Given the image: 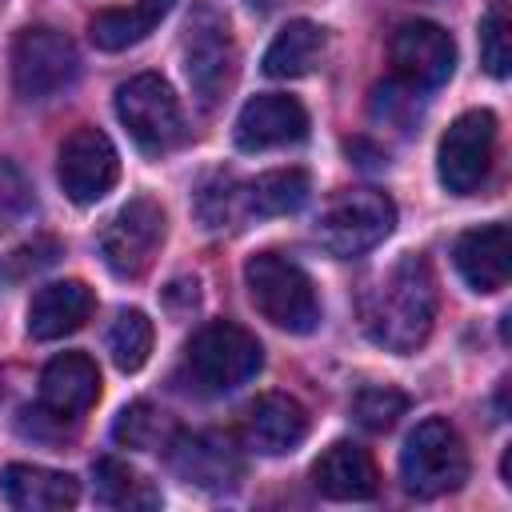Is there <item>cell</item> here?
Here are the masks:
<instances>
[{"label":"cell","mask_w":512,"mask_h":512,"mask_svg":"<svg viewBox=\"0 0 512 512\" xmlns=\"http://www.w3.org/2000/svg\"><path fill=\"white\" fill-rule=\"evenodd\" d=\"M464 480H468V452L460 432L440 416L420 420L400 448V484L412 496L432 500L456 492Z\"/></svg>","instance_id":"cell-4"},{"label":"cell","mask_w":512,"mask_h":512,"mask_svg":"<svg viewBox=\"0 0 512 512\" xmlns=\"http://www.w3.org/2000/svg\"><path fill=\"white\" fill-rule=\"evenodd\" d=\"M164 240V208L152 196H132L100 232V256L104 264L132 280L140 272H148L156 248Z\"/></svg>","instance_id":"cell-10"},{"label":"cell","mask_w":512,"mask_h":512,"mask_svg":"<svg viewBox=\"0 0 512 512\" xmlns=\"http://www.w3.org/2000/svg\"><path fill=\"white\" fill-rule=\"evenodd\" d=\"M408 408V396L400 388H388V384H372V388H360L352 396V416L360 428L368 432H388Z\"/></svg>","instance_id":"cell-28"},{"label":"cell","mask_w":512,"mask_h":512,"mask_svg":"<svg viewBox=\"0 0 512 512\" xmlns=\"http://www.w3.org/2000/svg\"><path fill=\"white\" fill-rule=\"evenodd\" d=\"M172 8H176V0H132L128 8H104L92 16L88 36L96 48L120 52L128 44H140Z\"/></svg>","instance_id":"cell-21"},{"label":"cell","mask_w":512,"mask_h":512,"mask_svg":"<svg viewBox=\"0 0 512 512\" xmlns=\"http://www.w3.org/2000/svg\"><path fill=\"white\" fill-rule=\"evenodd\" d=\"M320 56H324V28L312 20H288L264 52V72L276 80H292L312 72Z\"/></svg>","instance_id":"cell-22"},{"label":"cell","mask_w":512,"mask_h":512,"mask_svg":"<svg viewBox=\"0 0 512 512\" xmlns=\"http://www.w3.org/2000/svg\"><path fill=\"white\" fill-rule=\"evenodd\" d=\"M80 72L76 44L56 28H24L12 44V88L24 100H44L68 88Z\"/></svg>","instance_id":"cell-7"},{"label":"cell","mask_w":512,"mask_h":512,"mask_svg":"<svg viewBox=\"0 0 512 512\" xmlns=\"http://www.w3.org/2000/svg\"><path fill=\"white\" fill-rule=\"evenodd\" d=\"M480 64L492 76H508L512 72V16H508V0H488V8L480 16Z\"/></svg>","instance_id":"cell-27"},{"label":"cell","mask_w":512,"mask_h":512,"mask_svg":"<svg viewBox=\"0 0 512 512\" xmlns=\"http://www.w3.org/2000/svg\"><path fill=\"white\" fill-rule=\"evenodd\" d=\"M260 364H264V348L248 328L232 320H212L200 332H192V340L184 344L180 376L200 396H224L248 384L260 372Z\"/></svg>","instance_id":"cell-2"},{"label":"cell","mask_w":512,"mask_h":512,"mask_svg":"<svg viewBox=\"0 0 512 512\" xmlns=\"http://www.w3.org/2000/svg\"><path fill=\"white\" fill-rule=\"evenodd\" d=\"M432 320H436V276L424 256L408 252L368 292L364 328L380 348L408 356L428 340Z\"/></svg>","instance_id":"cell-1"},{"label":"cell","mask_w":512,"mask_h":512,"mask_svg":"<svg viewBox=\"0 0 512 512\" xmlns=\"http://www.w3.org/2000/svg\"><path fill=\"white\" fill-rule=\"evenodd\" d=\"M452 260L472 292H500L508 284V228L504 224L468 228L456 240Z\"/></svg>","instance_id":"cell-19"},{"label":"cell","mask_w":512,"mask_h":512,"mask_svg":"<svg viewBox=\"0 0 512 512\" xmlns=\"http://www.w3.org/2000/svg\"><path fill=\"white\" fill-rule=\"evenodd\" d=\"M388 60L408 88H440L456 68V44L432 20H404L388 40Z\"/></svg>","instance_id":"cell-12"},{"label":"cell","mask_w":512,"mask_h":512,"mask_svg":"<svg viewBox=\"0 0 512 512\" xmlns=\"http://www.w3.org/2000/svg\"><path fill=\"white\" fill-rule=\"evenodd\" d=\"M500 476H504V484L512 488V448H504V456H500Z\"/></svg>","instance_id":"cell-31"},{"label":"cell","mask_w":512,"mask_h":512,"mask_svg":"<svg viewBox=\"0 0 512 512\" xmlns=\"http://www.w3.org/2000/svg\"><path fill=\"white\" fill-rule=\"evenodd\" d=\"M56 176H60V188L68 192V200L96 204V200H104L112 192V184L120 176V156H116L112 140L100 128L80 124L60 144Z\"/></svg>","instance_id":"cell-11"},{"label":"cell","mask_w":512,"mask_h":512,"mask_svg":"<svg viewBox=\"0 0 512 512\" xmlns=\"http://www.w3.org/2000/svg\"><path fill=\"white\" fill-rule=\"evenodd\" d=\"M0 492L20 512H64L80 500L76 476L40 464H8L0 472Z\"/></svg>","instance_id":"cell-18"},{"label":"cell","mask_w":512,"mask_h":512,"mask_svg":"<svg viewBox=\"0 0 512 512\" xmlns=\"http://www.w3.org/2000/svg\"><path fill=\"white\" fill-rule=\"evenodd\" d=\"M108 352L120 372L144 368V360L152 352V320L140 308H124L108 328Z\"/></svg>","instance_id":"cell-26"},{"label":"cell","mask_w":512,"mask_h":512,"mask_svg":"<svg viewBox=\"0 0 512 512\" xmlns=\"http://www.w3.org/2000/svg\"><path fill=\"white\" fill-rule=\"evenodd\" d=\"M492 156H496V116L488 108H472L456 116L440 136V152H436L440 184L456 196L476 192L492 172Z\"/></svg>","instance_id":"cell-8"},{"label":"cell","mask_w":512,"mask_h":512,"mask_svg":"<svg viewBox=\"0 0 512 512\" xmlns=\"http://www.w3.org/2000/svg\"><path fill=\"white\" fill-rule=\"evenodd\" d=\"M396 224V204L376 188H344L316 216V244L340 260L364 256Z\"/></svg>","instance_id":"cell-5"},{"label":"cell","mask_w":512,"mask_h":512,"mask_svg":"<svg viewBox=\"0 0 512 512\" xmlns=\"http://www.w3.org/2000/svg\"><path fill=\"white\" fill-rule=\"evenodd\" d=\"M168 460L180 480L204 492H228L244 476V456L224 432H176V440L168 444Z\"/></svg>","instance_id":"cell-13"},{"label":"cell","mask_w":512,"mask_h":512,"mask_svg":"<svg viewBox=\"0 0 512 512\" xmlns=\"http://www.w3.org/2000/svg\"><path fill=\"white\" fill-rule=\"evenodd\" d=\"M184 68H188V84H192V92L200 96L204 108H212L236 76V48H232L224 16L212 4H200L188 20Z\"/></svg>","instance_id":"cell-9"},{"label":"cell","mask_w":512,"mask_h":512,"mask_svg":"<svg viewBox=\"0 0 512 512\" xmlns=\"http://www.w3.org/2000/svg\"><path fill=\"white\" fill-rule=\"evenodd\" d=\"M308 436V412L288 392H264L244 412V440L264 456H284Z\"/></svg>","instance_id":"cell-16"},{"label":"cell","mask_w":512,"mask_h":512,"mask_svg":"<svg viewBox=\"0 0 512 512\" xmlns=\"http://www.w3.org/2000/svg\"><path fill=\"white\" fill-rule=\"evenodd\" d=\"M32 208V184L24 180V172L0 156V224L20 220Z\"/></svg>","instance_id":"cell-30"},{"label":"cell","mask_w":512,"mask_h":512,"mask_svg":"<svg viewBox=\"0 0 512 512\" xmlns=\"http://www.w3.org/2000/svg\"><path fill=\"white\" fill-rule=\"evenodd\" d=\"M116 116L144 152H168L184 140V112L176 92L156 76L140 72L116 88Z\"/></svg>","instance_id":"cell-6"},{"label":"cell","mask_w":512,"mask_h":512,"mask_svg":"<svg viewBox=\"0 0 512 512\" xmlns=\"http://www.w3.org/2000/svg\"><path fill=\"white\" fill-rule=\"evenodd\" d=\"M304 132H308V112L296 96H284V92L252 96L236 116V144L244 152L280 148V144L300 140Z\"/></svg>","instance_id":"cell-14"},{"label":"cell","mask_w":512,"mask_h":512,"mask_svg":"<svg viewBox=\"0 0 512 512\" xmlns=\"http://www.w3.org/2000/svg\"><path fill=\"white\" fill-rule=\"evenodd\" d=\"M312 184L304 168H276L244 184V216H284L308 200Z\"/></svg>","instance_id":"cell-23"},{"label":"cell","mask_w":512,"mask_h":512,"mask_svg":"<svg viewBox=\"0 0 512 512\" xmlns=\"http://www.w3.org/2000/svg\"><path fill=\"white\" fill-rule=\"evenodd\" d=\"M176 432H180L176 420H172L164 408L148 404V400L128 404V408L116 416V424H112L116 444L136 448V452H168V444L176 440Z\"/></svg>","instance_id":"cell-25"},{"label":"cell","mask_w":512,"mask_h":512,"mask_svg":"<svg viewBox=\"0 0 512 512\" xmlns=\"http://www.w3.org/2000/svg\"><path fill=\"white\" fill-rule=\"evenodd\" d=\"M96 400H100V368H96L92 356L64 352V356L48 360V368L40 376V404H44V412H52L60 420H76Z\"/></svg>","instance_id":"cell-15"},{"label":"cell","mask_w":512,"mask_h":512,"mask_svg":"<svg viewBox=\"0 0 512 512\" xmlns=\"http://www.w3.org/2000/svg\"><path fill=\"white\" fill-rule=\"evenodd\" d=\"M92 308H96V300H92L88 284H80V280L44 284L28 304V332H32V340H60V336L84 328Z\"/></svg>","instance_id":"cell-20"},{"label":"cell","mask_w":512,"mask_h":512,"mask_svg":"<svg viewBox=\"0 0 512 512\" xmlns=\"http://www.w3.org/2000/svg\"><path fill=\"white\" fill-rule=\"evenodd\" d=\"M312 484L328 500H372L380 488V472L360 444L336 440L312 464Z\"/></svg>","instance_id":"cell-17"},{"label":"cell","mask_w":512,"mask_h":512,"mask_svg":"<svg viewBox=\"0 0 512 512\" xmlns=\"http://www.w3.org/2000/svg\"><path fill=\"white\" fill-rule=\"evenodd\" d=\"M92 476H96V496L108 508H124V512L160 508V492L152 488V480H144L136 468H128L116 456H100L92 464Z\"/></svg>","instance_id":"cell-24"},{"label":"cell","mask_w":512,"mask_h":512,"mask_svg":"<svg viewBox=\"0 0 512 512\" xmlns=\"http://www.w3.org/2000/svg\"><path fill=\"white\" fill-rule=\"evenodd\" d=\"M196 212L208 228H224L244 212V188L228 172H216V176L204 180V188L196 196Z\"/></svg>","instance_id":"cell-29"},{"label":"cell","mask_w":512,"mask_h":512,"mask_svg":"<svg viewBox=\"0 0 512 512\" xmlns=\"http://www.w3.org/2000/svg\"><path fill=\"white\" fill-rule=\"evenodd\" d=\"M244 284L264 320H272L284 332H312L320 324V296L312 276L280 256V252H256L244 264Z\"/></svg>","instance_id":"cell-3"},{"label":"cell","mask_w":512,"mask_h":512,"mask_svg":"<svg viewBox=\"0 0 512 512\" xmlns=\"http://www.w3.org/2000/svg\"><path fill=\"white\" fill-rule=\"evenodd\" d=\"M0 396H4V388H0Z\"/></svg>","instance_id":"cell-32"}]
</instances>
